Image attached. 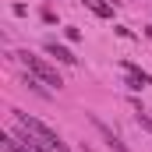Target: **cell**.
<instances>
[{
    "mask_svg": "<svg viewBox=\"0 0 152 152\" xmlns=\"http://www.w3.org/2000/svg\"><path fill=\"white\" fill-rule=\"evenodd\" d=\"M85 7L96 11L99 18H110V14H113V4H103V0H85Z\"/></svg>",
    "mask_w": 152,
    "mask_h": 152,
    "instance_id": "4",
    "label": "cell"
},
{
    "mask_svg": "<svg viewBox=\"0 0 152 152\" xmlns=\"http://www.w3.org/2000/svg\"><path fill=\"white\" fill-rule=\"evenodd\" d=\"M117 36H120V39H134V32H131V28H124V25H117Z\"/></svg>",
    "mask_w": 152,
    "mask_h": 152,
    "instance_id": "8",
    "label": "cell"
},
{
    "mask_svg": "<svg viewBox=\"0 0 152 152\" xmlns=\"http://www.w3.org/2000/svg\"><path fill=\"white\" fill-rule=\"evenodd\" d=\"M64 36H67V39H71V42H78V39H81V32H78V28H75V25H67V28H64Z\"/></svg>",
    "mask_w": 152,
    "mask_h": 152,
    "instance_id": "7",
    "label": "cell"
},
{
    "mask_svg": "<svg viewBox=\"0 0 152 152\" xmlns=\"http://www.w3.org/2000/svg\"><path fill=\"white\" fill-rule=\"evenodd\" d=\"M145 32H149V36H152V28H145Z\"/></svg>",
    "mask_w": 152,
    "mask_h": 152,
    "instance_id": "11",
    "label": "cell"
},
{
    "mask_svg": "<svg viewBox=\"0 0 152 152\" xmlns=\"http://www.w3.org/2000/svg\"><path fill=\"white\" fill-rule=\"evenodd\" d=\"M134 120H138V127H145V131L152 134V117L145 113V110H138V113H134Z\"/></svg>",
    "mask_w": 152,
    "mask_h": 152,
    "instance_id": "6",
    "label": "cell"
},
{
    "mask_svg": "<svg viewBox=\"0 0 152 152\" xmlns=\"http://www.w3.org/2000/svg\"><path fill=\"white\" fill-rule=\"evenodd\" d=\"M25 88H32L36 96H42V99H50V92H46V88L39 85V78H36V75H32V78H25Z\"/></svg>",
    "mask_w": 152,
    "mask_h": 152,
    "instance_id": "5",
    "label": "cell"
},
{
    "mask_svg": "<svg viewBox=\"0 0 152 152\" xmlns=\"http://www.w3.org/2000/svg\"><path fill=\"white\" fill-rule=\"evenodd\" d=\"M110 4H113V7H117V4H120V0H110Z\"/></svg>",
    "mask_w": 152,
    "mask_h": 152,
    "instance_id": "10",
    "label": "cell"
},
{
    "mask_svg": "<svg viewBox=\"0 0 152 152\" xmlns=\"http://www.w3.org/2000/svg\"><path fill=\"white\" fill-rule=\"evenodd\" d=\"M75 4H81V7H85V0H75Z\"/></svg>",
    "mask_w": 152,
    "mask_h": 152,
    "instance_id": "9",
    "label": "cell"
},
{
    "mask_svg": "<svg viewBox=\"0 0 152 152\" xmlns=\"http://www.w3.org/2000/svg\"><path fill=\"white\" fill-rule=\"evenodd\" d=\"M88 120H92V127H96V131L103 134V142H106V145H110V149H113V152H131V149H127V145H124V142H120V138H117V131H110V127H106V124H103V120H99V117H96V113L88 117Z\"/></svg>",
    "mask_w": 152,
    "mask_h": 152,
    "instance_id": "2",
    "label": "cell"
},
{
    "mask_svg": "<svg viewBox=\"0 0 152 152\" xmlns=\"http://www.w3.org/2000/svg\"><path fill=\"white\" fill-rule=\"evenodd\" d=\"M42 50H46L50 57H57L60 64H78V57L71 53V50H67V46H60L57 39H46V42H42Z\"/></svg>",
    "mask_w": 152,
    "mask_h": 152,
    "instance_id": "3",
    "label": "cell"
},
{
    "mask_svg": "<svg viewBox=\"0 0 152 152\" xmlns=\"http://www.w3.org/2000/svg\"><path fill=\"white\" fill-rule=\"evenodd\" d=\"M18 57H21V64L28 67V75H36L42 85H53V88H60V85H64V78L57 75V67H53V64H46L42 57H32L28 50H25V53H18Z\"/></svg>",
    "mask_w": 152,
    "mask_h": 152,
    "instance_id": "1",
    "label": "cell"
}]
</instances>
